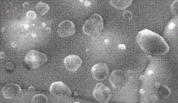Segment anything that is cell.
<instances>
[{"instance_id": "cell-5", "label": "cell", "mask_w": 178, "mask_h": 103, "mask_svg": "<svg viewBox=\"0 0 178 103\" xmlns=\"http://www.w3.org/2000/svg\"><path fill=\"white\" fill-rule=\"evenodd\" d=\"M51 94L58 98H66L71 96L72 92L67 85L62 82H53L50 87Z\"/></svg>"}, {"instance_id": "cell-19", "label": "cell", "mask_w": 178, "mask_h": 103, "mask_svg": "<svg viewBox=\"0 0 178 103\" xmlns=\"http://www.w3.org/2000/svg\"><path fill=\"white\" fill-rule=\"evenodd\" d=\"M29 4L28 2H25L23 4V7L25 9H27L29 7Z\"/></svg>"}, {"instance_id": "cell-12", "label": "cell", "mask_w": 178, "mask_h": 103, "mask_svg": "<svg viewBox=\"0 0 178 103\" xmlns=\"http://www.w3.org/2000/svg\"><path fill=\"white\" fill-rule=\"evenodd\" d=\"M36 9L37 11L41 15H44L49 11L50 7L46 3L41 1L37 4Z\"/></svg>"}, {"instance_id": "cell-22", "label": "cell", "mask_w": 178, "mask_h": 103, "mask_svg": "<svg viewBox=\"0 0 178 103\" xmlns=\"http://www.w3.org/2000/svg\"></svg>"}, {"instance_id": "cell-10", "label": "cell", "mask_w": 178, "mask_h": 103, "mask_svg": "<svg viewBox=\"0 0 178 103\" xmlns=\"http://www.w3.org/2000/svg\"><path fill=\"white\" fill-rule=\"evenodd\" d=\"M22 92L20 86L15 84H6L2 90V93L6 99H13L17 97Z\"/></svg>"}, {"instance_id": "cell-7", "label": "cell", "mask_w": 178, "mask_h": 103, "mask_svg": "<svg viewBox=\"0 0 178 103\" xmlns=\"http://www.w3.org/2000/svg\"><path fill=\"white\" fill-rule=\"evenodd\" d=\"M92 77L97 81L105 80L109 75V68L106 63H99L92 66Z\"/></svg>"}, {"instance_id": "cell-2", "label": "cell", "mask_w": 178, "mask_h": 103, "mask_svg": "<svg viewBox=\"0 0 178 103\" xmlns=\"http://www.w3.org/2000/svg\"><path fill=\"white\" fill-rule=\"evenodd\" d=\"M104 27L103 19L101 15L94 14L87 20L82 27L83 33L96 39L99 37Z\"/></svg>"}, {"instance_id": "cell-17", "label": "cell", "mask_w": 178, "mask_h": 103, "mask_svg": "<svg viewBox=\"0 0 178 103\" xmlns=\"http://www.w3.org/2000/svg\"><path fill=\"white\" fill-rule=\"evenodd\" d=\"M123 16L125 19L130 20L132 18V13L130 12V11H125L123 12Z\"/></svg>"}, {"instance_id": "cell-15", "label": "cell", "mask_w": 178, "mask_h": 103, "mask_svg": "<svg viewBox=\"0 0 178 103\" xmlns=\"http://www.w3.org/2000/svg\"><path fill=\"white\" fill-rule=\"evenodd\" d=\"M171 10L172 13L176 16H178V0L174 1L171 5Z\"/></svg>"}, {"instance_id": "cell-14", "label": "cell", "mask_w": 178, "mask_h": 103, "mask_svg": "<svg viewBox=\"0 0 178 103\" xmlns=\"http://www.w3.org/2000/svg\"><path fill=\"white\" fill-rule=\"evenodd\" d=\"M170 93L171 91L167 86H163L160 88V94L163 98H167V97H169Z\"/></svg>"}, {"instance_id": "cell-8", "label": "cell", "mask_w": 178, "mask_h": 103, "mask_svg": "<svg viewBox=\"0 0 178 103\" xmlns=\"http://www.w3.org/2000/svg\"><path fill=\"white\" fill-rule=\"evenodd\" d=\"M76 32L74 24L72 21L65 20L62 22L58 25V33L61 37L72 36Z\"/></svg>"}, {"instance_id": "cell-21", "label": "cell", "mask_w": 178, "mask_h": 103, "mask_svg": "<svg viewBox=\"0 0 178 103\" xmlns=\"http://www.w3.org/2000/svg\"><path fill=\"white\" fill-rule=\"evenodd\" d=\"M78 103V102H76V103Z\"/></svg>"}, {"instance_id": "cell-18", "label": "cell", "mask_w": 178, "mask_h": 103, "mask_svg": "<svg viewBox=\"0 0 178 103\" xmlns=\"http://www.w3.org/2000/svg\"><path fill=\"white\" fill-rule=\"evenodd\" d=\"M28 90H29V91L31 92V93H33V92L35 91V88L33 86H31L28 88Z\"/></svg>"}, {"instance_id": "cell-20", "label": "cell", "mask_w": 178, "mask_h": 103, "mask_svg": "<svg viewBox=\"0 0 178 103\" xmlns=\"http://www.w3.org/2000/svg\"><path fill=\"white\" fill-rule=\"evenodd\" d=\"M5 54H4V52L1 51V59H4V57H5Z\"/></svg>"}, {"instance_id": "cell-9", "label": "cell", "mask_w": 178, "mask_h": 103, "mask_svg": "<svg viewBox=\"0 0 178 103\" xmlns=\"http://www.w3.org/2000/svg\"><path fill=\"white\" fill-rule=\"evenodd\" d=\"M82 60L80 56L76 55H69L65 57L64 64L67 70L74 72L81 67L82 65Z\"/></svg>"}, {"instance_id": "cell-6", "label": "cell", "mask_w": 178, "mask_h": 103, "mask_svg": "<svg viewBox=\"0 0 178 103\" xmlns=\"http://www.w3.org/2000/svg\"><path fill=\"white\" fill-rule=\"evenodd\" d=\"M93 96L101 103H108L111 98L112 93L108 87L101 83H99L96 84L94 89Z\"/></svg>"}, {"instance_id": "cell-1", "label": "cell", "mask_w": 178, "mask_h": 103, "mask_svg": "<svg viewBox=\"0 0 178 103\" xmlns=\"http://www.w3.org/2000/svg\"><path fill=\"white\" fill-rule=\"evenodd\" d=\"M136 41L144 51L152 56L164 55L170 49L162 37L147 29L138 33Z\"/></svg>"}, {"instance_id": "cell-4", "label": "cell", "mask_w": 178, "mask_h": 103, "mask_svg": "<svg viewBox=\"0 0 178 103\" xmlns=\"http://www.w3.org/2000/svg\"><path fill=\"white\" fill-rule=\"evenodd\" d=\"M129 76L123 70H115L112 72L109 78L110 84L116 89H122L128 82Z\"/></svg>"}, {"instance_id": "cell-11", "label": "cell", "mask_w": 178, "mask_h": 103, "mask_svg": "<svg viewBox=\"0 0 178 103\" xmlns=\"http://www.w3.org/2000/svg\"><path fill=\"white\" fill-rule=\"evenodd\" d=\"M110 3L117 9L124 10L127 9L132 4V1H110Z\"/></svg>"}, {"instance_id": "cell-13", "label": "cell", "mask_w": 178, "mask_h": 103, "mask_svg": "<svg viewBox=\"0 0 178 103\" xmlns=\"http://www.w3.org/2000/svg\"><path fill=\"white\" fill-rule=\"evenodd\" d=\"M48 98L44 94H37L32 98V103H48Z\"/></svg>"}, {"instance_id": "cell-16", "label": "cell", "mask_w": 178, "mask_h": 103, "mask_svg": "<svg viewBox=\"0 0 178 103\" xmlns=\"http://www.w3.org/2000/svg\"><path fill=\"white\" fill-rule=\"evenodd\" d=\"M26 18L29 20H35L36 18V14L35 12L32 11H28L26 15Z\"/></svg>"}, {"instance_id": "cell-3", "label": "cell", "mask_w": 178, "mask_h": 103, "mask_svg": "<svg viewBox=\"0 0 178 103\" xmlns=\"http://www.w3.org/2000/svg\"><path fill=\"white\" fill-rule=\"evenodd\" d=\"M47 60L46 54L35 50H31L25 57L26 63L32 69H37L44 64Z\"/></svg>"}]
</instances>
